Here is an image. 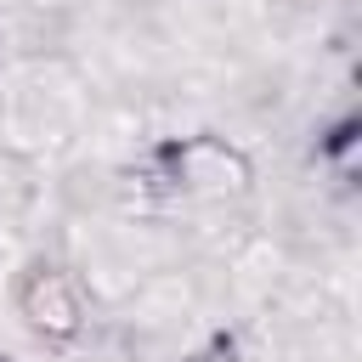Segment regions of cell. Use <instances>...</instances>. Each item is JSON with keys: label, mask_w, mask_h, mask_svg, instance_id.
Returning a JSON list of instances; mask_svg holds the SVG:
<instances>
[{"label": "cell", "mask_w": 362, "mask_h": 362, "mask_svg": "<svg viewBox=\"0 0 362 362\" xmlns=\"http://www.w3.org/2000/svg\"><path fill=\"white\" fill-rule=\"evenodd\" d=\"M187 362H238V351H232V339H215V345H204V351H192Z\"/></svg>", "instance_id": "3957f363"}, {"label": "cell", "mask_w": 362, "mask_h": 362, "mask_svg": "<svg viewBox=\"0 0 362 362\" xmlns=\"http://www.w3.org/2000/svg\"><path fill=\"white\" fill-rule=\"evenodd\" d=\"M17 311H23L28 328L45 334V339H68V334H79V322H85L79 288H74V277H68L62 266H34V272L23 277V288H17Z\"/></svg>", "instance_id": "7a4b0ae2"}, {"label": "cell", "mask_w": 362, "mask_h": 362, "mask_svg": "<svg viewBox=\"0 0 362 362\" xmlns=\"http://www.w3.org/2000/svg\"><path fill=\"white\" fill-rule=\"evenodd\" d=\"M170 158V181L181 192H198V198H238L249 187V158L215 136H192L181 147L164 153Z\"/></svg>", "instance_id": "6da1fadb"}]
</instances>
